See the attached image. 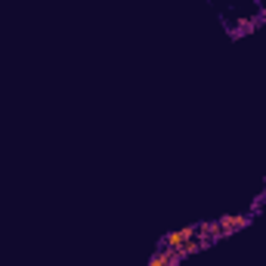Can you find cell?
Returning a JSON list of instances; mask_svg holds the SVG:
<instances>
[{
	"label": "cell",
	"mask_w": 266,
	"mask_h": 266,
	"mask_svg": "<svg viewBox=\"0 0 266 266\" xmlns=\"http://www.w3.org/2000/svg\"><path fill=\"white\" fill-rule=\"evenodd\" d=\"M247 223H251V214H226V217H220V232L232 235L238 229H244Z\"/></svg>",
	"instance_id": "6da1fadb"
},
{
	"label": "cell",
	"mask_w": 266,
	"mask_h": 266,
	"mask_svg": "<svg viewBox=\"0 0 266 266\" xmlns=\"http://www.w3.org/2000/svg\"><path fill=\"white\" fill-rule=\"evenodd\" d=\"M149 266H170V257H167L164 247H158V251H155V257L149 260Z\"/></svg>",
	"instance_id": "7a4b0ae2"
},
{
	"label": "cell",
	"mask_w": 266,
	"mask_h": 266,
	"mask_svg": "<svg viewBox=\"0 0 266 266\" xmlns=\"http://www.w3.org/2000/svg\"><path fill=\"white\" fill-rule=\"evenodd\" d=\"M263 207H266V192H260L257 198L251 201V217H257V214H263Z\"/></svg>",
	"instance_id": "3957f363"
},
{
	"label": "cell",
	"mask_w": 266,
	"mask_h": 266,
	"mask_svg": "<svg viewBox=\"0 0 266 266\" xmlns=\"http://www.w3.org/2000/svg\"><path fill=\"white\" fill-rule=\"evenodd\" d=\"M257 22H260V25L266 22V7H260V16H257Z\"/></svg>",
	"instance_id": "277c9868"
},
{
	"label": "cell",
	"mask_w": 266,
	"mask_h": 266,
	"mask_svg": "<svg viewBox=\"0 0 266 266\" xmlns=\"http://www.w3.org/2000/svg\"><path fill=\"white\" fill-rule=\"evenodd\" d=\"M251 4H260V0H251Z\"/></svg>",
	"instance_id": "5b68a950"
}]
</instances>
